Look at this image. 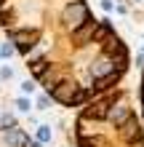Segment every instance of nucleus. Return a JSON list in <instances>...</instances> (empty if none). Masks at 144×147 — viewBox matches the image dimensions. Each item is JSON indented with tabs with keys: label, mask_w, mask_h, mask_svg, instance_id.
<instances>
[{
	"label": "nucleus",
	"mask_w": 144,
	"mask_h": 147,
	"mask_svg": "<svg viewBox=\"0 0 144 147\" xmlns=\"http://www.w3.org/2000/svg\"><path fill=\"white\" fill-rule=\"evenodd\" d=\"M78 147H144V134L131 107L128 88L115 86L88 105L75 120Z\"/></svg>",
	"instance_id": "1"
},
{
	"label": "nucleus",
	"mask_w": 144,
	"mask_h": 147,
	"mask_svg": "<svg viewBox=\"0 0 144 147\" xmlns=\"http://www.w3.org/2000/svg\"><path fill=\"white\" fill-rule=\"evenodd\" d=\"M35 139H38L40 144H48L51 139H54V128H51L48 123H40L38 131H35Z\"/></svg>",
	"instance_id": "2"
},
{
	"label": "nucleus",
	"mask_w": 144,
	"mask_h": 147,
	"mask_svg": "<svg viewBox=\"0 0 144 147\" xmlns=\"http://www.w3.org/2000/svg\"><path fill=\"white\" fill-rule=\"evenodd\" d=\"M13 105H16V110H19V112H29V110H32V102H29V96H19V99L13 102Z\"/></svg>",
	"instance_id": "3"
},
{
	"label": "nucleus",
	"mask_w": 144,
	"mask_h": 147,
	"mask_svg": "<svg viewBox=\"0 0 144 147\" xmlns=\"http://www.w3.org/2000/svg\"><path fill=\"white\" fill-rule=\"evenodd\" d=\"M16 54V46L13 43H3V46H0V59H11Z\"/></svg>",
	"instance_id": "4"
},
{
	"label": "nucleus",
	"mask_w": 144,
	"mask_h": 147,
	"mask_svg": "<svg viewBox=\"0 0 144 147\" xmlns=\"http://www.w3.org/2000/svg\"><path fill=\"white\" fill-rule=\"evenodd\" d=\"M51 102H54V99H51L48 94H40V96H38V110H51Z\"/></svg>",
	"instance_id": "5"
},
{
	"label": "nucleus",
	"mask_w": 144,
	"mask_h": 147,
	"mask_svg": "<svg viewBox=\"0 0 144 147\" xmlns=\"http://www.w3.org/2000/svg\"><path fill=\"white\" fill-rule=\"evenodd\" d=\"M35 88H38L35 80H24V83H21V94H24V96H32V94H35Z\"/></svg>",
	"instance_id": "6"
},
{
	"label": "nucleus",
	"mask_w": 144,
	"mask_h": 147,
	"mask_svg": "<svg viewBox=\"0 0 144 147\" xmlns=\"http://www.w3.org/2000/svg\"><path fill=\"white\" fill-rule=\"evenodd\" d=\"M11 78H13V70H11V67H0V80H11Z\"/></svg>",
	"instance_id": "7"
},
{
	"label": "nucleus",
	"mask_w": 144,
	"mask_h": 147,
	"mask_svg": "<svg viewBox=\"0 0 144 147\" xmlns=\"http://www.w3.org/2000/svg\"><path fill=\"white\" fill-rule=\"evenodd\" d=\"M139 107H141V118H144V72H141V86H139Z\"/></svg>",
	"instance_id": "8"
},
{
	"label": "nucleus",
	"mask_w": 144,
	"mask_h": 147,
	"mask_svg": "<svg viewBox=\"0 0 144 147\" xmlns=\"http://www.w3.org/2000/svg\"><path fill=\"white\" fill-rule=\"evenodd\" d=\"M101 8H104V11H115V3L112 0H101Z\"/></svg>",
	"instance_id": "9"
},
{
	"label": "nucleus",
	"mask_w": 144,
	"mask_h": 147,
	"mask_svg": "<svg viewBox=\"0 0 144 147\" xmlns=\"http://www.w3.org/2000/svg\"><path fill=\"white\" fill-rule=\"evenodd\" d=\"M131 3H139V0H131Z\"/></svg>",
	"instance_id": "10"
}]
</instances>
